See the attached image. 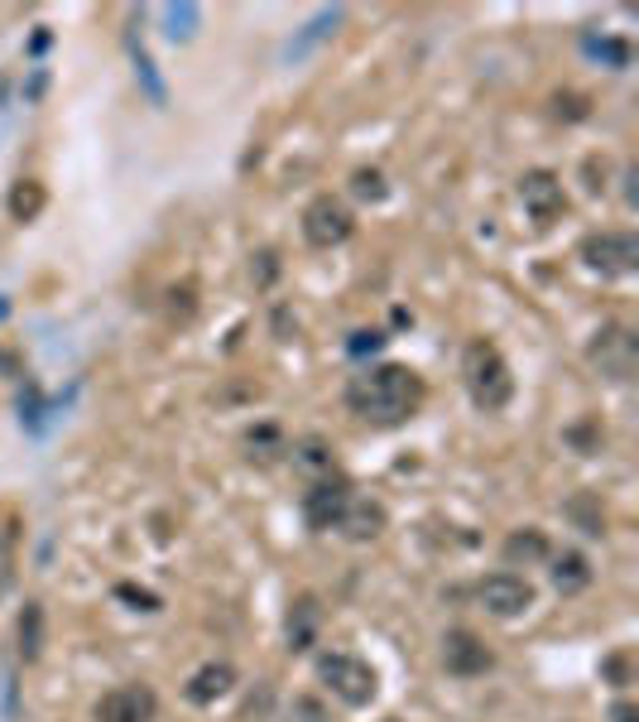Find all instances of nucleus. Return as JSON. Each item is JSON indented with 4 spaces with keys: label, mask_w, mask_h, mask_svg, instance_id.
Masks as SVG:
<instances>
[{
    "label": "nucleus",
    "mask_w": 639,
    "mask_h": 722,
    "mask_svg": "<svg viewBox=\"0 0 639 722\" xmlns=\"http://www.w3.org/2000/svg\"><path fill=\"white\" fill-rule=\"evenodd\" d=\"M346 405H351L366 424L394 429V424H404V419L419 414L423 380L399 362H380V366H370V371L351 376V386H346Z\"/></svg>",
    "instance_id": "nucleus-1"
},
{
    "label": "nucleus",
    "mask_w": 639,
    "mask_h": 722,
    "mask_svg": "<svg viewBox=\"0 0 639 722\" xmlns=\"http://www.w3.org/2000/svg\"><path fill=\"white\" fill-rule=\"evenodd\" d=\"M462 380H467V396L476 410L496 414L510 405L515 396V376L510 366H505V357L490 343H467V352H462Z\"/></svg>",
    "instance_id": "nucleus-2"
},
{
    "label": "nucleus",
    "mask_w": 639,
    "mask_h": 722,
    "mask_svg": "<svg viewBox=\"0 0 639 722\" xmlns=\"http://www.w3.org/2000/svg\"><path fill=\"white\" fill-rule=\"evenodd\" d=\"M317 679H323V689L346 708H366L380 689L376 669H370L366 660H356V655H346V650L317 655Z\"/></svg>",
    "instance_id": "nucleus-3"
},
{
    "label": "nucleus",
    "mask_w": 639,
    "mask_h": 722,
    "mask_svg": "<svg viewBox=\"0 0 639 722\" xmlns=\"http://www.w3.org/2000/svg\"><path fill=\"white\" fill-rule=\"evenodd\" d=\"M582 266L596 274H630L639 266V236L635 231H592L577 246Z\"/></svg>",
    "instance_id": "nucleus-4"
},
{
    "label": "nucleus",
    "mask_w": 639,
    "mask_h": 722,
    "mask_svg": "<svg viewBox=\"0 0 639 722\" xmlns=\"http://www.w3.org/2000/svg\"><path fill=\"white\" fill-rule=\"evenodd\" d=\"M351 231H356L351 207H346L342 198H332V193H317V198L303 207V236H308V246H317V251L342 246Z\"/></svg>",
    "instance_id": "nucleus-5"
},
{
    "label": "nucleus",
    "mask_w": 639,
    "mask_h": 722,
    "mask_svg": "<svg viewBox=\"0 0 639 722\" xmlns=\"http://www.w3.org/2000/svg\"><path fill=\"white\" fill-rule=\"evenodd\" d=\"M587 357L606 380H630L635 366H639V343H635V333L625 323H606L602 333L592 337Z\"/></svg>",
    "instance_id": "nucleus-6"
},
{
    "label": "nucleus",
    "mask_w": 639,
    "mask_h": 722,
    "mask_svg": "<svg viewBox=\"0 0 639 722\" xmlns=\"http://www.w3.org/2000/svg\"><path fill=\"white\" fill-rule=\"evenodd\" d=\"M476 602H481L490 616L510 622V616H524L529 607H534V583H529V578H519V573H510V569L486 573L481 583H476Z\"/></svg>",
    "instance_id": "nucleus-7"
},
{
    "label": "nucleus",
    "mask_w": 639,
    "mask_h": 722,
    "mask_svg": "<svg viewBox=\"0 0 639 722\" xmlns=\"http://www.w3.org/2000/svg\"><path fill=\"white\" fill-rule=\"evenodd\" d=\"M519 203H524V213L534 217L539 227H553V222L567 213L563 179H557L553 169H529V174L519 179Z\"/></svg>",
    "instance_id": "nucleus-8"
},
{
    "label": "nucleus",
    "mask_w": 639,
    "mask_h": 722,
    "mask_svg": "<svg viewBox=\"0 0 639 722\" xmlns=\"http://www.w3.org/2000/svg\"><path fill=\"white\" fill-rule=\"evenodd\" d=\"M346 506H351V482L332 477V472L303 492V520H308L313 530H337V520H342Z\"/></svg>",
    "instance_id": "nucleus-9"
},
{
    "label": "nucleus",
    "mask_w": 639,
    "mask_h": 722,
    "mask_svg": "<svg viewBox=\"0 0 639 722\" xmlns=\"http://www.w3.org/2000/svg\"><path fill=\"white\" fill-rule=\"evenodd\" d=\"M443 665H447V675H457V679H476V675H486V669L496 665V655H490V646L476 632L452 626V632L443 636Z\"/></svg>",
    "instance_id": "nucleus-10"
},
{
    "label": "nucleus",
    "mask_w": 639,
    "mask_h": 722,
    "mask_svg": "<svg viewBox=\"0 0 639 722\" xmlns=\"http://www.w3.org/2000/svg\"><path fill=\"white\" fill-rule=\"evenodd\" d=\"M159 699L150 685H121L97 699V722H154Z\"/></svg>",
    "instance_id": "nucleus-11"
},
{
    "label": "nucleus",
    "mask_w": 639,
    "mask_h": 722,
    "mask_svg": "<svg viewBox=\"0 0 639 722\" xmlns=\"http://www.w3.org/2000/svg\"><path fill=\"white\" fill-rule=\"evenodd\" d=\"M337 530L346 535V540H356V545L376 540V535L385 530V506H380V502H356V496H351V506L342 510Z\"/></svg>",
    "instance_id": "nucleus-12"
},
{
    "label": "nucleus",
    "mask_w": 639,
    "mask_h": 722,
    "mask_svg": "<svg viewBox=\"0 0 639 722\" xmlns=\"http://www.w3.org/2000/svg\"><path fill=\"white\" fill-rule=\"evenodd\" d=\"M231 685H236V669L226 665V660L203 665V669H197V675L188 679V703H217L221 693H231Z\"/></svg>",
    "instance_id": "nucleus-13"
},
{
    "label": "nucleus",
    "mask_w": 639,
    "mask_h": 722,
    "mask_svg": "<svg viewBox=\"0 0 639 722\" xmlns=\"http://www.w3.org/2000/svg\"><path fill=\"white\" fill-rule=\"evenodd\" d=\"M587 583H592V563H587L582 549H563V554H553V588H557V593L572 597V593H582Z\"/></svg>",
    "instance_id": "nucleus-14"
},
{
    "label": "nucleus",
    "mask_w": 639,
    "mask_h": 722,
    "mask_svg": "<svg viewBox=\"0 0 639 722\" xmlns=\"http://www.w3.org/2000/svg\"><path fill=\"white\" fill-rule=\"evenodd\" d=\"M15 640H20V660L24 665H34L39 655H44V607H39V602H24Z\"/></svg>",
    "instance_id": "nucleus-15"
},
{
    "label": "nucleus",
    "mask_w": 639,
    "mask_h": 722,
    "mask_svg": "<svg viewBox=\"0 0 639 722\" xmlns=\"http://www.w3.org/2000/svg\"><path fill=\"white\" fill-rule=\"evenodd\" d=\"M553 549H549V540H543V530H515L510 540H505V559L510 563H539V559H549Z\"/></svg>",
    "instance_id": "nucleus-16"
},
{
    "label": "nucleus",
    "mask_w": 639,
    "mask_h": 722,
    "mask_svg": "<svg viewBox=\"0 0 639 722\" xmlns=\"http://www.w3.org/2000/svg\"><path fill=\"white\" fill-rule=\"evenodd\" d=\"M313 636H317V602L299 597L294 612H289V650H308Z\"/></svg>",
    "instance_id": "nucleus-17"
},
{
    "label": "nucleus",
    "mask_w": 639,
    "mask_h": 722,
    "mask_svg": "<svg viewBox=\"0 0 639 722\" xmlns=\"http://www.w3.org/2000/svg\"><path fill=\"white\" fill-rule=\"evenodd\" d=\"M10 213H15V222H34L44 213V188L34 179H20L15 193H10Z\"/></svg>",
    "instance_id": "nucleus-18"
},
{
    "label": "nucleus",
    "mask_w": 639,
    "mask_h": 722,
    "mask_svg": "<svg viewBox=\"0 0 639 722\" xmlns=\"http://www.w3.org/2000/svg\"><path fill=\"white\" fill-rule=\"evenodd\" d=\"M567 516L582 520V530H587V535L606 530V516H602V506H596V496H577V502H567Z\"/></svg>",
    "instance_id": "nucleus-19"
},
{
    "label": "nucleus",
    "mask_w": 639,
    "mask_h": 722,
    "mask_svg": "<svg viewBox=\"0 0 639 722\" xmlns=\"http://www.w3.org/2000/svg\"><path fill=\"white\" fill-rule=\"evenodd\" d=\"M351 193L361 203H380L385 198V174H380V169H356V174H351Z\"/></svg>",
    "instance_id": "nucleus-20"
},
{
    "label": "nucleus",
    "mask_w": 639,
    "mask_h": 722,
    "mask_svg": "<svg viewBox=\"0 0 639 722\" xmlns=\"http://www.w3.org/2000/svg\"><path fill=\"white\" fill-rule=\"evenodd\" d=\"M563 439L572 443V449H582V453H596V449H602V443H606V433H602V429H596L592 419H587V424H572V429L563 433Z\"/></svg>",
    "instance_id": "nucleus-21"
},
{
    "label": "nucleus",
    "mask_w": 639,
    "mask_h": 722,
    "mask_svg": "<svg viewBox=\"0 0 639 722\" xmlns=\"http://www.w3.org/2000/svg\"><path fill=\"white\" fill-rule=\"evenodd\" d=\"M116 597H121V602H136V612H159V597L150 593V588L121 583V588H116Z\"/></svg>",
    "instance_id": "nucleus-22"
},
{
    "label": "nucleus",
    "mask_w": 639,
    "mask_h": 722,
    "mask_svg": "<svg viewBox=\"0 0 639 722\" xmlns=\"http://www.w3.org/2000/svg\"><path fill=\"white\" fill-rule=\"evenodd\" d=\"M299 467H323V472H332V453L323 449V443H303V453H299Z\"/></svg>",
    "instance_id": "nucleus-23"
},
{
    "label": "nucleus",
    "mask_w": 639,
    "mask_h": 722,
    "mask_svg": "<svg viewBox=\"0 0 639 722\" xmlns=\"http://www.w3.org/2000/svg\"><path fill=\"white\" fill-rule=\"evenodd\" d=\"M602 669H606V675H610V679H616V685H620V689H625V685H630V655H610V660H606Z\"/></svg>",
    "instance_id": "nucleus-24"
},
{
    "label": "nucleus",
    "mask_w": 639,
    "mask_h": 722,
    "mask_svg": "<svg viewBox=\"0 0 639 722\" xmlns=\"http://www.w3.org/2000/svg\"><path fill=\"white\" fill-rule=\"evenodd\" d=\"M610 722H639V708L630 699H620V703H610Z\"/></svg>",
    "instance_id": "nucleus-25"
},
{
    "label": "nucleus",
    "mask_w": 639,
    "mask_h": 722,
    "mask_svg": "<svg viewBox=\"0 0 639 722\" xmlns=\"http://www.w3.org/2000/svg\"><path fill=\"white\" fill-rule=\"evenodd\" d=\"M274 270H279V266H274V251H260V284H270Z\"/></svg>",
    "instance_id": "nucleus-26"
},
{
    "label": "nucleus",
    "mask_w": 639,
    "mask_h": 722,
    "mask_svg": "<svg viewBox=\"0 0 639 722\" xmlns=\"http://www.w3.org/2000/svg\"><path fill=\"white\" fill-rule=\"evenodd\" d=\"M366 347H380V333H356L351 352H366Z\"/></svg>",
    "instance_id": "nucleus-27"
}]
</instances>
